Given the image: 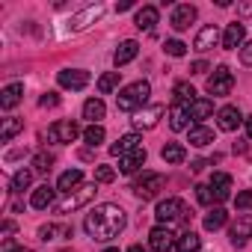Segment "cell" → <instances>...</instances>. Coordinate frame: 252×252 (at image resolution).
Wrapping results in <instances>:
<instances>
[{"mask_svg":"<svg viewBox=\"0 0 252 252\" xmlns=\"http://www.w3.org/2000/svg\"><path fill=\"white\" fill-rule=\"evenodd\" d=\"M9 252H33V249H27V246H18V249H9Z\"/></svg>","mask_w":252,"mask_h":252,"instance_id":"obj_50","label":"cell"},{"mask_svg":"<svg viewBox=\"0 0 252 252\" xmlns=\"http://www.w3.org/2000/svg\"><path fill=\"white\" fill-rule=\"evenodd\" d=\"M128 252H149V249H143V246H140V243H134V246H131V249H128Z\"/></svg>","mask_w":252,"mask_h":252,"instance_id":"obj_49","label":"cell"},{"mask_svg":"<svg viewBox=\"0 0 252 252\" xmlns=\"http://www.w3.org/2000/svg\"><path fill=\"white\" fill-rule=\"evenodd\" d=\"M205 71H208V63H205V60H196V63L190 65V74H205Z\"/></svg>","mask_w":252,"mask_h":252,"instance_id":"obj_45","label":"cell"},{"mask_svg":"<svg viewBox=\"0 0 252 252\" xmlns=\"http://www.w3.org/2000/svg\"><path fill=\"white\" fill-rule=\"evenodd\" d=\"M80 181H83V172H80V169H68V172H63V175H60L57 190H60V193H71V190H77V187H80Z\"/></svg>","mask_w":252,"mask_h":252,"instance_id":"obj_27","label":"cell"},{"mask_svg":"<svg viewBox=\"0 0 252 252\" xmlns=\"http://www.w3.org/2000/svg\"><path fill=\"white\" fill-rule=\"evenodd\" d=\"M172 95H175V101H181V104H193L196 101V89L190 86V83H175V89H172Z\"/></svg>","mask_w":252,"mask_h":252,"instance_id":"obj_35","label":"cell"},{"mask_svg":"<svg viewBox=\"0 0 252 252\" xmlns=\"http://www.w3.org/2000/svg\"><path fill=\"white\" fill-rule=\"evenodd\" d=\"M137 54H140V45H137L134 39H128V42H122V45L116 48V54H113V63H116V68H122V65H128L131 60H137Z\"/></svg>","mask_w":252,"mask_h":252,"instance_id":"obj_20","label":"cell"},{"mask_svg":"<svg viewBox=\"0 0 252 252\" xmlns=\"http://www.w3.org/2000/svg\"><path fill=\"white\" fill-rule=\"evenodd\" d=\"M45 137L51 143H74L80 137V128H77V122H71V119H60V122H54L48 128Z\"/></svg>","mask_w":252,"mask_h":252,"instance_id":"obj_7","label":"cell"},{"mask_svg":"<svg viewBox=\"0 0 252 252\" xmlns=\"http://www.w3.org/2000/svg\"><path fill=\"white\" fill-rule=\"evenodd\" d=\"M196 21V6H190V3H181V6H175L172 9V18H169V24H172V30H187L190 24Z\"/></svg>","mask_w":252,"mask_h":252,"instance_id":"obj_15","label":"cell"},{"mask_svg":"<svg viewBox=\"0 0 252 252\" xmlns=\"http://www.w3.org/2000/svg\"><path fill=\"white\" fill-rule=\"evenodd\" d=\"M95 193H98V184L92 181V184H80L77 190H71V193H65L57 205H54V211L60 214V217H65V214H74L77 208H83V205H89L92 199H95Z\"/></svg>","mask_w":252,"mask_h":252,"instance_id":"obj_3","label":"cell"},{"mask_svg":"<svg viewBox=\"0 0 252 252\" xmlns=\"http://www.w3.org/2000/svg\"><path fill=\"white\" fill-rule=\"evenodd\" d=\"M104 113H107V107H104L101 98H89V101L83 104V119H89V125H98V122L104 119Z\"/></svg>","mask_w":252,"mask_h":252,"instance_id":"obj_26","label":"cell"},{"mask_svg":"<svg viewBox=\"0 0 252 252\" xmlns=\"http://www.w3.org/2000/svg\"><path fill=\"white\" fill-rule=\"evenodd\" d=\"M187 214H190V211H187L184 199H178V196L163 199V202L158 205V211H155V217H158V222H160V225H169V222H175V220H184Z\"/></svg>","mask_w":252,"mask_h":252,"instance_id":"obj_5","label":"cell"},{"mask_svg":"<svg viewBox=\"0 0 252 252\" xmlns=\"http://www.w3.org/2000/svg\"><path fill=\"white\" fill-rule=\"evenodd\" d=\"M134 24H137V30H155V24H158V6H143V9H137V18H134Z\"/></svg>","mask_w":252,"mask_h":252,"instance_id":"obj_24","label":"cell"},{"mask_svg":"<svg viewBox=\"0 0 252 252\" xmlns=\"http://www.w3.org/2000/svg\"><path fill=\"white\" fill-rule=\"evenodd\" d=\"M243 125H246V137L252 140V116H246V122H243Z\"/></svg>","mask_w":252,"mask_h":252,"instance_id":"obj_47","label":"cell"},{"mask_svg":"<svg viewBox=\"0 0 252 252\" xmlns=\"http://www.w3.org/2000/svg\"><path fill=\"white\" fill-rule=\"evenodd\" d=\"M166 113V107L163 104H152L149 110H140V113H134V131H152V128H158V122H160V116Z\"/></svg>","mask_w":252,"mask_h":252,"instance_id":"obj_9","label":"cell"},{"mask_svg":"<svg viewBox=\"0 0 252 252\" xmlns=\"http://www.w3.org/2000/svg\"><path fill=\"white\" fill-rule=\"evenodd\" d=\"M57 104H60V95L57 92H48V95L39 98V107H57Z\"/></svg>","mask_w":252,"mask_h":252,"instance_id":"obj_43","label":"cell"},{"mask_svg":"<svg viewBox=\"0 0 252 252\" xmlns=\"http://www.w3.org/2000/svg\"><path fill=\"white\" fill-rule=\"evenodd\" d=\"M243 36H246V30H243V24H240V21L228 24V27H225V33H222V48H225V51L243 48Z\"/></svg>","mask_w":252,"mask_h":252,"instance_id":"obj_21","label":"cell"},{"mask_svg":"<svg viewBox=\"0 0 252 252\" xmlns=\"http://www.w3.org/2000/svg\"><path fill=\"white\" fill-rule=\"evenodd\" d=\"M137 149H143V137H140V134H125V137H119V140L110 146V155H113V158H125V155H131V152H137Z\"/></svg>","mask_w":252,"mask_h":252,"instance_id":"obj_13","label":"cell"},{"mask_svg":"<svg viewBox=\"0 0 252 252\" xmlns=\"http://www.w3.org/2000/svg\"><path fill=\"white\" fill-rule=\"evenodd\" d=\"M175 243H178V237L169 225H155L149 231V246L155 252H169V249H175Z\"/></svg>","mask_w":252,"mask_h":252,"instance_id":"obj_8","label":"cell"},{"mask_svg":"<svg viewBox=\"0 0 252 252\" xmlns=\"http://www.w3.org/2000/svg\"><path fill=\"white\" fill-rule=\"evenodd\" d=\"M39 237L48 243V240H57V237H71V228L68 225H54V222H48V225H42L39 228Z\"/></svg>","mask_w":252,"mask_h":252,"instance_id":"obj_32","label":"cell"},{"mask_svg":"<svg viewBox=\"0 0 252 252\" xmlns=\"http://www.w3.org/2000/svg\"><path fill=\"white\" fill-rule=\"evenodd\" d=\"M149 95H152L149 80H134V83H128V86H122V89H119V95H116V107H119L122 113H140L143 104L149 101Z\"/></svg>","mask_w":252,"mask_h":252,"instance_id":"obj_2","label":"cell"},{"mask_svg":"<svg viewBox=\"0 0 252 252\" xmlns=\"http://www.w3.org/2000/svg\"><path fill=\"white\" fill-rule=\"evenodd\" d=\"M30 181H33V169H18L12 175V193H24L30 187Z\"/></svg>","mask_w":252,"mask_h":252,"instance_id":"obj_36","label":"cell"},{"mask_svg":"<svg viewBox=\"0 0 252 252\" xmlns=\"http://www.w3.org/2000/svg\"><path fill=\"white\" fill-rule=\"evenodd\" d=\"M208 187H211V193H214V199H217V205H220V202H225V199L231 196V175H225V172H214Z\"/></svg>","mask_w":252,"mask_h":252,"instance_id":"obj_17","label":"cell"},{"mask_svg":"<svg viewBox=\"0 0 252 252\" xmlns=\"http://www.w3.org/2000/svg\"><path fill=\"white\" fill-rule=\"evenodd\" d=\"M104 137H107V134H104V128H101V125H89V128L83 131V140H86L92 149H98V146L104 143Z\"/></svg>","mask_w":252,"mask_h":252,"instance_id":"obj_37","label":"cell"},{"mask_svg":"<svg viewBox=\"0 0 252 252\" xmlns=\"http://www.w3.org/2000/svg\"><path fill=\"white\" fill-rule=\"evenodd\" d=\"M163 184H166V178L160 175V172H143L137 181H134V196L137 199H143V202H149V199H155L160 190H163Z\"/></svg>","mask_w":252,"mask_h":252,"instance_id":"obj_4","label":"cell"},{"mask_svg":"<svg viewBox=\"0 0 252 252\" xmlns=\"http://www.w3.org/2000/svg\"><path fill=\"white\" fill-rule=\"evenodd\" d=\"M146 149H137V152H131V155H125V158H119V172L122 175H134L143 163H146Z\"/></svg>","mask_w":252,"mask_h":252,"instance_id":"obj_19","label":"cell"},{"mask_svg":"<svg viewBox=\"0 0 252 252\" xmlns=\"http://www.w3.org/2000/svg\"><path fill=\"white\" fill-rule=\"evenodd\" d=\"M104 252H119V249H104Z\"/></svg>","mask_w":252,"mask_h":252,"instance_id":"obj_51","label":"cell"},{"mask_svg":"<svg viewBox=\"0 0 252 252\" xmlns=\"http://www.w3.org/2000/svg\"><path fill=\"white\" fill-rule=\"evenodd\" d=\"M57 80H60V86H63V89L80 92V89H86V86H89V71H83V68H63V71L57 74Z\"/></svg>","mask_w":252,"mask_h":252,"instance_id":"obj_10","label":"cell"},{"mask_svg":"<svg viewBox=\"0 0 252 252\" xmlns=\"http://www.w3.org/2000/svg\"><path fill=\"white\" fill-rule=\"evenodd\" d=\"M21 95H24V83H9V86H3V89H0V107H3V110L18 107Z\"/></svg>","mask_w":252,"mask_h":252,"instance_id":"obj_22","label":"cell"},{"mask_svg":"<svg viewBox=\"0 0 252 252\" xmlns=\"http://www.w3.org/2000/svg\"><path fill=\"white\" fill-rule=\"evenodd\" d=\"M205 166H208V160H193V166H190V169H193V172H199V169H205Z\"/></svg>","mask_w":252,"mask_h":252,"instance_id":"obj_46","label":"cell"},{"mask_svg":"<svg viewBox=\"0 0 252 252\" xmlns=\"http://www.w3.org/2000/svg\"><path fill=\"white\" fill-rule=\"evenodd\" d=\"M234 208L237 211H252V190H243L234 196Z\"/></svg>","mask_w":252,"mask_h":252,"instance_id":"obj_42","label":"cell"},{"mask_svg":"<svg viewBox=\"0 0 252 252\" xmlns=\"http://www.w3.org/2000/svg\"><path fill=\"white\" fill-rule=\"evenodd\" d=\"M240 63H243V65H252V42H243V48H240Z\"/></svg>","mask_w":252,"mask_h":252,"instance_id":"obj_44","label":"cell"},{"mask_svg":"<svg viewBox=\"0 0 252 252\" xmlns=\"http://www.w3.org/2000/svg\"><path fill=\"white\" fill-rule=\"evenodd\" d=\"M169 128H172V131H187V128H190V104L175 101V104L169 107Z\"/></svg>","mask_w":252,"mask_h":252,"instance_id":"obj_14","label":"cell"},{"mask_svg":"<svg viewBox=\"0 0 252 252\" xmlns=\"http://www.w3.org/2000/svg\"><path fill=\"white\" fill-rule=\"evenodd\" d=\"M125 222H128L125 211H122L119 205H113V202H104V205H98V208H92V211L86 214L83 228H86V234H89L92 240L107 243V240H113V237H119V234L125 231Z\"/></svg>","mask_w":252,"mask_h":252,"instance_id":"obj_1","label":"cell"},{"mask_svg":"<svg viewBox=\"0 0 252 252\" xmlns=\"http://www.w3.org/2000/svg\"><path fill=\"white\" fill-rule=\"evenodd\" d=\"M113 89H119V71H107L98 77V92L101 95H110Z\"/></svg>","mask_w":252,"mask_h":252,"instance_id":"obj_34","label":"cell"},{"mask_svg":"<svg viewBox=\"0 0 252 252\" xmlns=\"http://www.w3.org/2000/svg\"><path fill=\"white\" fill-rule=\"evenodd\" d=\"M187 143H190V146H196V149H205V146H211V143H214V131H211V128H205V125H193L190 134H187Z\"/></svg>","mask_w":252,"mask_h":252,"instance_id":"obj_23","label":"cell"},{"mask_svg":"<svg viewBox=\"0 0 252 252\" xmlns=\"http://www.w3.org/2000/svg\"><path fill=\"white\" fill-rule=\"evenodd\" d=\"M240 15H252V3H243L240 6Z\"/></svg>","mask_w":252,"mask_h":252,"instance_id":"obj_48","label":"cell"},{"mask_svg":"<svg viewBox=\"0 0 252 252\" xmlns=\"http://www.w3.org/2000/svg\"><path fill=\"white\" fill-rule=\"evenodd\" d=\"M196 199H199L202 205H208V208H211V205L217 208V199H214V193H211L208 184H196Z\"/></svg>","mask_w":252,"mask_h":252,"instance_id":"obj_40","label":"cell"},{"mask_svg":"<svg viewBox=\"0 0 252 252\" xmlns=\"http://www.w3.org/2000/svg\"><path fill=\"white\" fill-rule=\"evenodd\" d=\"M202 249V237L196 231H184L178 234V243H175V252H199Z\"/></svg>","mask_w":252,"mask_h":252,"instance_id":"obj_29","label":"cell"},{"mask_svg":"<svg viewBox=\"0 0 252 252\" xmlns=\"http://www.w3.org/2000/svg\"><path fill=\"white\" fill-rule=\"evenodd\" d=\"M228 237H231V243H234V246H243V243L252 237V214L237 217V220L231 222V228H228Z\"/></svg>","mask_w":252,"mask_h":252,"instance_id":"obj_12","label":"cell"},{"mask_svg":"<svg viewBox=\"0 0 252 252\" xmlns=\"http://www.w3.org/2000/svg\"><path fill=\"white\" fill-rule=\"evenodd\" d=\"M60 252H71V249H60Z\"/></svg>","mask_w":252,"mask_h":252,"instance_id":"obj_52","label":"cell"},{"mask_svg":"<svg viewBox=\"0 0 252 252\" xmlns=\"http://www.w3.org/2000/svg\"><path fill=\"white\" fill-rule=\"evenodd\" d=\"M217 42H220V30H217L214 24H208V27H202V30L196 33V39H193V48H196L199 54H205V51H211Z\"/></svg>","mask_w":252,"mask_h":252,"instance_id":"obj_18","label":"cell"},{"mask_svg":"<svg viewBox=\"0 0 252 252\" xmlns=\"http://www.w3.org/2000/svg\"><path fill=\"white\" fill-rule=\"evenodd\" d=\"M113 178H116V169L113 166H107V163L95 166V184H110Z\"/></svg>","mask_w":252,"mask_h":252,"instance_id":"obj_39","label":"cell"},{"mask_svg":"<svg viewBox=\"0 0 252 252\" xmlns=\"http://www.w3.org/2000/svg\"><path fill=\"white\" fill-rule=\"evenodd\" d=\"M24 128V122L21 119H15V116H9V119H3V128H0V140H3V143H9L18 131Z\"/></svg>","mask_w":252,"mask_h":252,"instance_id":"obj_33","label":"cell"},{"mask_svg":"<svg viewBox=\"0 0 252 252\" xmlns=\"http://www.w3.org/2000/svg\"><path fill=\"white\" fill-rule=\"evenodd\" d=\"M51 166H54V158L48 152H36L33 155V172H51Z\"/></svg>","mask_w":252,"mask_h":252,"instance_id":"obj_38","label":"cell"},{"mask_svg":"<svg viewBox=\"0 0 252 252\" xmlns=\"http://www.w3.org/2000/svg\"><path fill=\"white\" fill-rule=\"evenodd\" d=\"M225 220H228V214L217 205V208H211V211L205 214V228H208V231H217V228L225 225Z\"/></svg>","mask_w":252,"mask_h":252,"instance_id":"obj_31","label":"cell"},{"mask_svg":"<svg viewBox=\"0 0 252 252\" xmlns=\"http://www.w3.org/2000/svg\"><path fill=\"white\" fill-rule=\"evenodd\" d=\"M163 51H166L169 57H184V54H187V45H184L181 39H169V42L163 45Z\"/></svg>","mask_w":252,"mask_h":252,"instance_id":"obj_41","label":"cell"},{"mask_svg":"<svg viewBox=\"0 0 252 252\" xmlns=\"http://www.w3.org/2000/svg\"><path fill=\"white\" fill-rule=\"evenodd\" d=\"M240 122H246V119H243V113H240L234 104H225V107L217 113V125H220V131H225V134L237 131V125H240Z\"/></svg>","mask_w":252,"mask_h":252,"instance_id":"obj_11","label":"cell"},{"mask_svg":"<svg viewBox=\"0 0 252 252\" xmlns=\"http://www.w3.org/2000/svg\"><path fill=\"white\" fill-rule=\"evenodd\" d=\"M231 89H234V74L228 71V65H217L214 74L208 77V92H211L214 98H222V95H228Z\"/></svg>","mask_w":252,"mask_h":252,"instance_id":"obj_6","label":"cell"},{"mask_svg":"<svg viewBox=\"0 0 252 252\" xmlns=\"http://www.w3.org/2000/svg\"><path fill=\"white\" fill-rule=\"evenodd\" d=\"M101 15H104V6H101V3H95V6H86L80 15H74V18L68 21V30H83V27L95 24Z\"/></svg>","mask_w":252,"mask_h":252,"instance_id":"obj_16","label":"cell"},{"mask_svg":"<svg viewBox=\"0 0 252 252\" xmlns=\"http://www.w3.org/2000/svg\"><path fill=\"white\" fill-rule=\"evenodd\" d=\"M211 113H214V101H211V98H196V101L190 104V119H193L196 125H202Z\"/></svg>","mask_w":252,"mask_h":252,"instance_id":"obj_25","label":"cell"},{"mask_svg":"<svg viewBox=\"0 0 252 252\" xmlns=\"http://www.w3.org/2000/svg\"><path fill=\"white\" fill-rule=\"evenodd\" d=\"M30 205H33L36 211H45L48 205H54V187H48V184L36 187V190H33V196H30Z\"/></svg>","mask_w":252,"mask_h":252,"instance_id":"obj_28","label":"cell"},{"mask_svg":"<svg viewBox=\"0 0 252 252\" xmlns=\"http://www.w3.org/2000/svg\"><path fill=\"white\" fill-rule=\"evenodd\" d=\"M160 158H163L166 163H181V160L187 158V152H184L181 143H166V146L160 149Z\"/></svg>","mask_w":252,"mask_h":252,"instance_id":"obj_30","label":"cell"}]
</instances>
